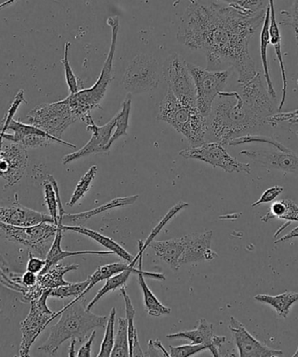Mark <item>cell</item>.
Wrapping results in <instances>:
<instances>
[{
	"mask_svg": "<svg viewBox=\"0 0 298 357\" xmlns=\"http://www.w3.org/2000/svg\"><path fill=\"white\" fill-rule=\"evenodd\" d=\"M179 27L178 39L194 50H203L207 69L221 71L233 68L239 84L256 75L249 45L262 25L266 8L256 13L242 11L217 0H189Z\"/></svg>",
	"mask_w": 298,
	"mask_h": 357,
	"instance_id": "cell-1",
	"label": "cell"
},
{
	"mask_svg": "<svg viewBox=\"0 0 298 357\" xmlns=\"http://www.w3.org/2000/svg\"><path fill=\"white\" fill-rule=\"evenodd\" d=\"M207 117L206 142L227 147L235 138L249 135L268 123L238 92H221Z\"/></svg>",
	"mask_w": 298,
	"mask_h": 357,
	"instance_id": "cell-2",
	"label": "cell"
},
{
	"mask_svg": "<svg viewBox=\"0 0 298 357\" xmlns=\"http://www.w3.org/2000/svg\"><path fill=\"white\" fill-rule=\"evenodd\" d=\"M56 315H61L60 320L52 326L47 341L38 348V351L49 356H54L68 340L84 342L93 328H106L109 319L86 310L84 297L75 298Z\"/></svg>",
	"mask_w": 298,
	"mask_h": 357,
	"instance_id": "cell-3",
	"label": "cell"
},
{
	"mask_svg": "<svg viewBox=\"0 0 298 357\" xmlns=\"http://www.w3.org/2000/svg\"><path fill=\"white\" fill-rule=\"evenodd\" d=\"M107 24L112 29V40H111L109 54H107L99 79H97L92 88L83 89L77 93H70L67 98L64 99L74 116L82 122H84L86 116L91 114L93 110L100 107L107 89L114 79L113 60L116 51L118 33H119L120 17H109L107 20Z\"/></svg>",
	"mask_w": 298,
	"mask_h": 357,
	"instance_id": "cell-4",
	"label": "cell"
},
{
	"mask_svg": "<svg viewBox=\"0 0 298 357\" xmlns=\"http://www.w3.org/2000/svg\"><path fill=\"white\" fill-rule=\"evenodd\" d=\"M157 120L168 123L185 136L189 147L200 146L206 142L207 118L200 112L198 107L180 102L169 89L159 107Z\"/></svg>",
	"mask_w": 298,
	"mask_h": 357,
	"instance_id": "cell-5",
	"label": "cell"
},
{
	"mask_svg": "<svg viewBox=\"0 0 298 357\" xmlns=\"http://www.w3.org/2000/svg\"><path fill=\"white\" fill-rule=\"evenodd\" d=\"M58 230V225L50 222L31 227H17L0 222V238L24 245L41 259H46Z\"/></svg>",
	"mask_w": 298,
	"mask_h": 357,
	"instance_id": "cell-6",
	"label": "cell"
},
{
	"mask_svg": "<svg viewBox=\"0 0 298 357\" xmlns=\"http://www.w3.org/2000/svg\"><path fill=\"white\" fill-rule=\"evenodd\" d=\"M161 73L157 59L149 54H139L128 65L121 84L131 95L150 92L157 88Z\"/></svg>",
	"mask_w": 298,
	"mask_h": 357,
	"instance_id": "cell-7",
	"label": "cell"
},
{
	"mask_svg": "<svg viewBox=\"0 0 298 357\" xmlns=\"http://www.w3.org/2000/svg\"><path fill=\"white\" fill-rule=\"evenodd\" d=\"M188 67L193 76L196 90V105L201 113L209 117L214 100L224 91L230 79V70L211 71L189 63Z\"/></svg>",
	"mask_w": 298,
	"mask_h": 357,
	"instance_id": "cell-8",
	"label": "cell"
},
{
	"mask_svg": "<svg viewBox=\"0 0 298 357\" xmlns=\"http://www.w3.org/2000/svg\"><path fill=\"white\" fill-rule=\"evenodd\" d=\"M27 117L30 124L57 138H61L65 130L78 121L64 100L40 104Z\"/></svg>",
	"mask_w": 298,
	"mask_h": 357,
	"instance_id": "cell-9",
	"label": "cell"
},
{
	"mask_svg": "<svg viewBox=\"0 0 298 357\" xmlns=\"http://www.w3.org/2000/svg\"><path fill=\"white\" fill-rule=\"evenodd\" d=\"M168 89L185 105L197 107L196 90L188 62L178 54L169 55L162 68Z\"/></svg>",
	"mask_w": 298,
	"mask_h": 357,
	"instance_id": "cell-10",
	"label": "cell"
},
{
	"mask_svg": "<svg viewBox=\"0 0 298 357\" xmlns=\"http://www.w3.org/2000/svg\"><path fill=\"white\" fill-rule=\"evenodd\" d=\"M51 290L45 291L38 299L31 301V308L29 315L22 321V338L19 347V356H30L31 347L45 331L47 326L54 318L57 313L50 310L47 306V299L50 297Z\"/></svg>",
	"mask_w": 298,
	"mask_h": 357,
	"instance_id": "cell-11",
	"label": "cell"
},
{
	"mask_svg": "<svg viewBox=\"0 0 298 357\" xmlns=\"http://www.w3.org/2000/svg\"><path fill=\"white\" fill-rule=\"evenodd\" d=\"M186 159L206 162L214 168L223 169L225 172H251V165L244 164L228 153L226 147L217 142H205L200 146L189 147L179 152Z\"/></svg>",
	"mask_w": 298,
	"mask_h": 357,
	"instance_id": "cell-12",
	"label": "cell"
},
{
	"mask_svg": "<svg viewBox=\"0 0 298 357\" xmlns=\"http://www.w3.org/2000/svg\"><path fill=\"white\" fill-rule=\"evenodd\" d=\"M29 162L26 148L17 143L3 144L0 151V178L6 186L17 185L23 178Z\"/></svg>",
	"mask_w": 298,
	"mask_h": 357,
	"instance_id": "cell-13",
	"label": "cell"
},
{
	"mask_svg": "<svg viewBox=\"0 0 298 357\" xmlns=\"http://www.w3.org/2000/svg\"><path fill=\"white\" fill-rule=\"evenodd\" d=\"M84 122L86 123V130L92 131L91 139L81 150L65 155L62 158L63 165L70 164L72 162L88 157L90 155L105 153L107 152L106 146L109 143L111 137H112L113 130L114 126H116V116L103 126H97L93 122L91 114L86 117Z\"/></svg>",
	"mask_w": 298,
	"mask_h": 357,
	"instance_id": "cell-14",
	"label": "cell"
},
{
	"mask_svg": "<svg viewBox=\"0 0 298 357\" xmlns=\"http://www.w3.org/2000/svg\"><path fill=\"white\" fill-rule=\"evenodd\" d=\"M241 357H276L283 355L280 349H274L258 341L249 334L245 326L233 317L228 325Z\"/></svg>",
	"mask_w": 298,
	"mask_h": 357,
	"instance_id": "cell-15",
	"label": "cell"
},
{
	"mask_svg": "<svg viewBox=\"0 0 298 357\" xmlns=\"http://www.w3.org/2000/svg\"><path fill=\"white\" fill-rule=\"evenodd\" d=\"M240 85V95L245 102L268 122L276 109L270 100L267 89L262 84L261 73L258 72L251 81Z\"/></svg>",
	"mask_w": 298,
	"mask_h": 357,
	"instance_id": "cell-16",
	"label": "cell"
},
{
	"mask_svg": "<svg viewBox=\"0 0 298 357\" xmlns=\"http://www.w3.org/2000/svg\"><path fill=\"white\" fill-rule=\"evenodd\" d=\"M0 222L3 223L17 225V227H31L50 222L54 223L53 218L50 215L40 213L30 208L22 206L19 202L18 195H15V201L13 203L0 202Z\"/></svg>",
	"mask_w": 298,
	"mask_h": 357,
	"instance_id": "cell-17",
	"label": "cell"
},
{
	"mask_svg": "<svg viewBox=\"0 0 298 357\" xmlns=\"http://www.w3.org/2000/svg\"><path fill=\"white\" fill-rule=\"evenodd\" d=\"M212 237V231L191 234L182 237L185 241V250L181 258V265L210 261L217 259L219 255L211 249Z\"/></svg>",
	"mask_w": 298,
	"mask_h": 357,
	"instance_id": "cell-18",
	"label": "cell"
},
{
	"mask_svg": "<svg viewBox=\"0 0 298 357\" xmlns=\"http://www.w3.org/2000/svg\"><path fill=\"white\" fill-rule=\"evenodd\" d=\"M240 154L266 168L298 174V155L290 149L287 151H242Z\"/></svg>",
	"mask_w": 298,
	"mask_h": 357,
	"instance_id": "cell-19",
	"label": "cell"
},
{
	"mask_svg": "<svg viewBox=\"0 0 298 357\" xmlns=\"http://www.w3.org/2000/svg\"><path fill=\"white\" fill-rule=\"evenodd\" d=\"M167 338L171 340L185 339L191 341L195 344L205 345L214 357L221 356L220 349L227 340L225 336L214 335L213 324L207 322L206 319H201L198 327L194 331L175 333V334L168 335Z\"/></svg>",
	"mask_w": 298,
	"mask_h": 357,
	"instance_id": "cell-20",
	"label": "cell"
},
{
	"mask_svg": "<svg viewBox=\"0 0 298 357\" xmlns=\"http://www.w3.org/2000/svg\"><path fill=\"white\" fill-rule=\"evenodd\" d=\"M78 264L57 265L52 266L43 275H38V282L36 286L27 289L24 292V300L32 301L41 296L45 291L56 289V287L68 285L69 283L64 280L65 273L75 271L79 268Z\"/></svg>",
	"mask_w": 298,
	"mask_h": 357,
	"instance_id": "cell-21",
	"label": "cell"
},
{
	"mask_svg": "<svg viewBox=\"0 0 298 357\" xmlns=\"http://www.w3.org/2000/svg\"><path fill=\"white\" fill-rule=\"evenodd\" d=\"M148 247L153 249L155 255L164 261L173 271H179L182 266V252L185 250V241L182 237L168 241H153Z\"/></svg>",
	"mask_w": 298,
	"mask_h": 357,
	"instance_id": "cell-22",
	"label": "cell"
},
{
	"mask_svg": "<svg viewBox=\"0 0 298 357\" xmlns=\"http://www.w3.org/2000/svg\"><path fill=\"white\" fill-rule=\"evenodd\" d=\"M139 195H134L125 197H117L109 203L102 204V206L96 208L85 213L76 214H65L62 218V225H84L93 217L98 216L99 214L106 213V211L116 209V208L133 206L136 202Z\"/></svg>",
	"mask_w": 298,
	"mask_h": 357,
	"instance_id": "cell-23",
	"label": "cell"
},
{
	"mask_svg": "<svg viewBox=\"0 0 298 357\" xmlns=\"http://www.w3.org/2000/svg\"><path fill=\"white\" fill-rule=\"evenodd\" d=\"M63 229H62V218L58 220V230L56 232V235H55L54 241L53 242V245L50 248V250L48 251V254L47 255L46 259V265H45V268L42 271H41L39 275H43V273H46L48 269L52 268V266L54 265H57L58 263H60L61 261H63L64 259L72 257V256H79V255H114L113 252H107V251H79V252H69L64 251L61 248V242L62 238H63Z\"/></svg>",
	"mask_w": 298,
	"mask_h": 357,
	"instance_id": "cell-24",
	"label": "cell"
},
{
	"mask_svg": "<svg viewBox=\"0 0 298 357\" xmlns=\"http://www.w3.org/2000/svg\"><path fill=\"white\" fill-rule=\"evenodd\" d=\"M137 275L139 285H140L142 294H143L145 308L148 315L153 317H160L162 315L171 314V308L164 306L157 299V296H155L145 282V277L162 282V280H166L165 275L160 273H148L145 271L137 273Z\"/></svg>",
	"mask_w": 298,
	"mask_h": 357,
	"instance_id": "cell-25",
	"label": "cell"
},
{
	"mask_svg": "<svg viewBox=\"0 0 298 357\" xmlns=\"http://www.w3.org/2000/svg\"><path fill=\"white\" fill-rule=\"evenodd\" d=\"M62 229L64 231H72L76 234L85 235L86 237L92 238V240L97 242L100 245H103L104 248L109 249V251L113 252L114 255L119 256L123 259L125 262L131 263L135 259L134 256L132 255L127 250L118 244L117 242L112 240V238L106 237L100 232L91 230L84 227V225H62Z\"/></svg>",
	"mask_w": 298,
	"mask_h": 357,
	"instance_id": "cell-26",
	"label": "cell"
},
{
	"mask_svg": "<svg viewBox=\"0 0 298 357\" xmlns=\"http://www.w3.org/2000/svg\"><path fill=\"white\" fill-rule=\"evenodd\" d=\"M254 299L272 307L277 317L286 319L289 317L291 307L298 301V294L290 292V291L280 294L279 296L261 294L256 296Z\"/></svg>",
	"mask_w": 298,
	"mask_h": 357,
	"instance_id": "cell-27",
	"label": "cell"
},
{
	"mask_svg": "<svg viewBox=\"0 0 298 357\" xmlns=\"http://www.w3.org/2000/svg\"><path fill=\"white\" fill-rule=\"evenodd\" d=\"M269 22H270V10L269 6H267L265 20L262 23V29L261 34H260V54H261V60L263 68V75H265V79L267 85V91H268L269 96L272 98H276V93L275 89H274L273 83L272 81V76H270L268 54V47L269 45Z\"/></svg>",
	"mask_w": 298,
	"mask_h": 357,
	"instance_id": "cell-28",
	"label": "cell"
},
{
	"mask_svg": "<svg viewBox=\"0 0 298 357\" xmlns=\"http://www.w3.org/2000/svg\"><path fill=\"white\" fill-rule=\"evenodd\" d=\"M121 296H123L125 303V311H126V319L127 321V332H128V342H130V356H145V353L139 343V338L136 328L134 325L135 317V308L132 303L130 296L127 293L126 287H121L120 289Z\"/></svg>",
	"mask_w": 298,
	"mask_h": 357,
	"instance_id": "cell-29",
	"label": "cell"
},
{
	"mask_svg": "<svg viewBox=\"0 0 298 357\" xmlns=\"http://www.w3.org/2000/svg\"><path fill=\"white\" fill-rule=\"evenodd\" d=\"M140 256H143V252L139 251L138 255L135 256V259H134L133 262H118L100 266V268L97 269L92 275L88 277L90 280L89 286L88 287V289L84 291V293L81 294V297H84L86 294H88L89 291L96 285L97 283L102 282V280H107V279L111 278V277L125 271V270L134 268L135 264H136V262L139 261V258H140Z\"/></svg>",
	"mask_w": 298,
	"mask_h": 357,
	"instance_id": "cell-30",
	"label": "cell"
},
{
	"mask_svg": "<svg viewBox=\"0 0 298 357\" xmlns=\"http://www.w3.org/2000/svg\"><path fill=\"white\" fill-rule=\"evenodd\" d=\"M143 271V270L135 269L134 268H131L130 269L125 270V271L118 273V275H113L111 277V278L107 279L105 283V285L100 289L98 294H96V296L93 298V299L90 301L88 306H86V310L88 311H91L92 308L95 307V305L98 303V301L102 299L104 296H106L107 294L111 292V291L116 290L118 289H120L121 287L125 286V284L127 282V280L130 279L132 273H139Z\"/></svg>",
	"mask_w": 298,
	"mask_h": 357,
	"instance_id": "cell-31",
	"label": "cell"
},
{
	"mask_svg": "<svg viewBox=\"0 0 298 357\" xmlns=\"http://www.w3.org/2000/svg\"><path fill=\"white\" fill-rule=\"evenodd\" d=\"M131 105H132V95L131 93H127L126 98L123 100V109L120 111L119 113L116 114V130L112 134V137H111V139L109 143L107 144L106 146L107 152L110 150V148L112 147L114 142L117 139H119L121 137L127 136V129L128 126H130V117L131 112Z\"/></svg>",
	"mask_w": 298,
	"mask_h": 357,
	"instance_id": "cell-32",
	"label": "cell"
},
{
	"mask_svg": "<svg viewBox=\"0 0 298 357\" xmlns=\"http://www.w3.org/2000/svg\"><path fill=\"white\" fill-rule=\"evenodd\" d=\"M47 181L44 182L45 203L47 204L49 215L54 221V224L58 223V202L60 199V190L56 180L53 176L48 175Z\"/></svg>",
	"mask_w": 298,
	"mask_h": 357,
	"instance_id": "cell-33",
	"label": "cell"
},
{
	"mask_svg": "<svg viewBox=\"0 0 298 357\" xmlns=\"http://www.w3.org/2000/svg\"><path fill=\"white\" fill-rule=\"evenodd\" d=\"M118 329L114 339V345L111 356H130V342H128L127 321L126 318L118 319Z\"/></svg>",
	"mask_w": 298,
	"mask_h": 357,
	"instance_id": "cell-34",
	"label": "cell"
},
{
	"mask_svg": "<svg viewBox=\"0 0 298 357\" xmlns=\"http://www.w3.org/2000/svg\"><path fill=\"white\" fill-rule=\"evenodd\" d=\"M97 169L98 168H97L96 165L91 166L88 172L79 179L78 185H76L74 192L72 193L71 199L68 203V206H74L89 192L90 187H91L92 183L95 178Z\"/></svg>",
	"mask_w": 298,
	"mask_h": 357,
	"instance_id": "cell-35",
	"label": "cell"
},
{
	"mask_svg": "<svg viewBox=\"0 0 298 357\" xmlns=\"http://www.w3.org/2000/svg\"><path fill=\"white\" fill-rule=\"evenodd\" d=\"M116 308L113 307L110 312L109 319H107V324L106 326L105 335H104L102 345H100V352L98 357H107L111 356V353L113 349L114 339V327H116Z\"/></svg>",
	"mask_w": 298,
	"mask_h": 357,
	"instance_id": "cell-36",
	"label": "cell"
},
{
	"mask_svg": "<svg viewBox=\"0 0 298 357\" xmlns=\"http://www.w3.org/2000/svg\"><path fill=\"white\" fill-rule=\"evenodd\" d=\"M89 279L85 282L78 283H69L68 285L61 286L51 290L50 297L57 298V299H65V298L81 297V294L88 289L89 286Z\"/></svg>",
	"mask_w": 298,
	"mask_h": 357,
	"instance_id": "cell-37",
	"label": "cell"
},
{
	"mask_svg": "<svg viewBox=\"0 0 298 357\" xmlns=\"http://www.w3.org/2000/svg\"><path fill=\"white\" fill-rule=\"evenodd\" d=\"M70 46V43L65 44L64 56L61 59V63L64 66L65 81H67L69 92H70V93H75L83 89H81V82L79 81L77 76H76L74 71H72L70 61H69L68 53Z\"/></svg>",
	"mask_w": 298,
	"mask_h": 357,
	"instance_id": "cell-38",
	"label": "cell"
},
{
	"mask_svg": "<svg viewBox=\"0 0 298 357\" xmlns=\"http://www.w3.org/2000/svg\"><path fill=\"white\" fill-rule=\"evenodd\" d=\"M251 143H263L269 144L272 145V146L275 147L277 151H287L290 150L289 148L284 146V145L279 143V142L274 140L273 138L256 136V135L251 134L235 138V139L232 140L228 145H231V146H238V145Z\"/></svg>",
	"mask_w": 298,
	"mask_h": 357,
	"instance_id": "cell-39",
	"label": "cell"
},
{
	"mask_svg": "<svg viewBox=\"0 0 298 357\" xmlns=\"http://www.w3.org/2000/svg\"><path fill=\"white\" fill-rule=\"evenodd\" d=\"M189 206L188 203L185 202H179L178 204H175L174 207H172L171 211H168L166 216L164 218V220H162L160 223H159L157 227L153 229V231H151V234H149L147 240L144 241V245L146 248H148L149 244L151 243L152 241L155 240V238L160 234L162 228L165 227L166 225L168 223L169 221L175 217L176 214H178L180 211L183 209H185L186 207Z\"/></svg>",
	"mask_w": 298,
	"mask_h": 357,
	"instance_id": "cell-40",
	"label": "cell"
},
{
	"mask_svg": "<svg viewBox=\"0 0 298 357\" xmlns=\"http://www.w3.org/2000/svg\"><path fill=\"white\" fill-rule=\"evenodd\" d=\"M285 211L283 214V216L281 217V220H286V223L283 225L282 227L277 229L275 234H274V238H277L281 232L285 231V229L288 227H290L292 222H298V206L294 201L290 199H285Z\"/></svg>",
	"mask_w": 298,
	"mask_h": 357,
	"instance_id": "cell-41",
	"label": "cell"
},
{
	"mask_svg": "<svg viewBox=\"0 0 298 357\" xmlns=\"http://www.w3.org/2000/svg\"><path fill=\"white\" fill-rule=\"evenodd\" d=\"M169 349H171L169 353L171 357H189L209 349L205 345L192 343V344L178 347L169 346Z\"/></svg>",
	"mask_w": 298,
	"mask_h": 357,
	"instance_id": "cell-42",
	"label": "cell"
},
{
	"mask_svg": "<svg viewBox=\"0 0 298 357\" xmlns=\"http://www.w3.org/2000/svg\"><path fill=\"white\" fill-rule=\"evenodd\" d=\"M221 1L246 12L256 13L265 9L262 0H221Z\"/></svg>",
	"mask_w": 298,
	"mask_h": 357,
	"instance_id": "cell-43",
	"label": "cell"
},
{
	"mask_svg": "<svg viewBox=\"0 0 298 357\" xmlns=\"http://www.w3.org/2000/svg\"><path fill=\"white\" fill-rule=\"evenodd\" d=\"M281 15L283 17V20L281 24L284 26L293 27L297 43L298 45V0H294L292 11H282L281 12Z\"/></svg>",
	"mask_w": 298,
	"mask_h": 357,
	"instance_id": "cell-44",
	"label": "cell"
},
{
	"mask_svg": "<svg viewBox=\"0 0 298 357\" xmlns=\"http://www.w3.org/2000/svg\"><path fill=\"white\" fill-rule=\"evenodd\" d=\"M283 190L284 188L282 186L275 185L270 187V188L267 189L265 192L262 193V195L258 201H256L255 203L251 204V207L254 208L261 206V204H263L273 202V201L275 200L277 197L283 192Z\"/></svg>",
	"mask_w": 298,
	"mask_h": 357,
	"instance_id": "cell-45",
	"label": "cell"
},
{
	"mask_svg": "<svg viewBox=\"0 0 298 357\" xmlns=\"http://www.w3.org/2000/svg\"><path fill=\"white\" fill-rule=\"evenodd\" d=\"M145 356L169 357L171 353L164 348L160 340H150L148 342V351L145 353Z\"/></svg>",
	"mask_w": 298,
	"mask_h": 357,
	"instance_id": "cell-46",
	"label": "cell"
},
{
	"mask_svg": "<svg viewBox=\"0 0 298 357\" xmlns=\"http://www.w3.org/2000/svg\"><path fill=\"white\" fill-rule=\"evenodd\" d=\"M46 265L44 259L34 257L32 252H29V261H27L26 271L32 272L39 275Z\"/></svg>",
	"mask_w": 298,
	"mask_h": 357,
	"instance_id": "cell-47",
	"label": "cell"
},
{
	"mask_svg": "<svg viewBox=\"0 0 298 357\" xmlns=\"http://www.w3.org/2000/svg\"><path fill=\"white\" fill-rule=\"evenodd\" d=\"M96 337V331H93L91 335H90L88 341L81 346L77 354V356H92L91 348L93 342H95Z\"/></svg>",
	"mask_w": 298,
	"mask_h": 357,
	"instance_id": "cell-48",
	"label": "cell"
},
{
	"mask_svg": "<svg viewBox=\"0 0 298 357\" xmlns=\"http://www.w3.org/2000/svg\"><path fill=\"white\" fill-rule=\"evenodd\" d=\"M38 282V275L36 273L26 271L24 273L22 279V283L26 289H30L36 285Z\"/></svg>",
	"mask_w": 298,
	"mask_h": 357,
	"instance_id": "cell-49",
	"label": "cell"
},
{
	"mask_svg": "<svg viewBox=\"0 0 298 357\" xmlns=\"http://www.w3.org/2000/svg\"><path fill=\"white\" fill-rule=\"evenodd\" d=\"M297 238H298V227L293 229V230L289 232V234L284 235L283 238H280L279 240L276 241L275 244H280L282 243V242H285Z\"/></svg>",
	"mask_w": 298,
	"mask_h": 357,
	"instance_id": "cell-50",
	"label": "cell"
},
{
	"mask_svg": "<svg viewBox=\"0 0 298 357\" xmlns=\"http://www.w3.org/2000/svg\"><path fill=\"white\" fill-rule=\"evenodd\" d=\"M76 342H77V341H76V340H71L70 347H69V352H68L69 356H76L75 349H74Z\"/></svg>",
	"mask_w": 298,
	"mask_h": 357,
	"instance_id": "cell-51",
	"label": "cell"
},
{
	"mask_svg": "<svg viewBox=\"0 0 298 357\" xmlns=\"http://www.w3.org/2000/svg\"><path fill=\"white\" fill-rule=\"evenodd\" d=\"M293 356L294 357H298V346H297V351H296V353L294 354Z\"/></svg>",
	"mask_w": 298,
	"mask_h": 357,
	"instance_id": "cell-52",
	"label": "cell"
},
{
	"mask_svg": "<svg viewBox=\"0 0 298 357\" xmlns=\"http://www.w3.org/2000/svg\"><path fill=\"white\" fill-rule=\"evenodd\" d=\"M297 86H298V79H297Z\"/></svg>",
	"mask_w": 298,
	"mask_h": 357,
	"instance_id": "cell-53",
	"label": "cell"
}]
</instances>
